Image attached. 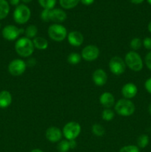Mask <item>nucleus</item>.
<instances>
[{"label":"nucleus","instance_id":"1","mask_svg":"<svg viewBox=\"0 0 151 152\" xmlns=\"http://www.w3.org/2000/svg\"><path fill=\"white\" fill-rule=\"evenodd\" d=\"M33 41L28 37H22L15 43V50L22 57H29L34 51Z\"/></svg>","mask_w":151,"mask_h":152},{"label":"nucleus","instance_id":"2","mask_svg":"<svg viewBox=\"0 0 151 152\" xmlns=\"http://www.w3.org/2000/svg\"><path fill=\"white\" fill-rule=\"evenodd\" d=\"M124 62L130 70L136 72L142 71L143 68V61L140 55L136 51H129L124 57Z\"/></svg>","mask_w":151,"mask_h":152},{"label":"nucleus","instance_id":"3","mask_svg":"<svg viewBox=\"0 0 151 152\" xmlns=\"http://www.w3.org/2000/svg\"><path fill=\"white\" fill-rule=\"evenodd\" d=\"M136 107L134 103L130 99H121L115 104V111L119 115L129 117L135 112Z\"/></svg>","mask_w":151,"mask_h":152},{"label":"nucleus","instance_id":"4","mask_svg":"<svg viewBox=\"0 0 151 152\" xmlns=\"http://www.w3.org/2000/svg\"><path fill=\"white\" fill-rule=\"evenodd\" d=\"M49 37L54 42H62L68 36L66 28L60 24H52L47 30Z\"/></svg>","mask_w":151,"mask_h":152},{"label":"nucleus","instance_id":"5","mask_svg":"<svg viewBox=\"0 0 151 152\" xmlns=\"http://www.w3.org/2000/svg\"><path fill=\"white\" fill-rule=\"evenodd\" d=\"M13 19L16 23L23 25L29 21L31 16V11L29 7L24 4L16 6L13 11Z\"/></svg>","mask_w":151,"mask_h":152},{"label":"nucleus","instance_id":"6","mask_svg":"<svg viewBox=\"0 0 151 152\" xmlns=\"http://www.w3.org/2000/svg\"><path fill=\"white\" fill-rule=\"evenodd\" d=\"M81 131V128L79 123L72 121L65 124L62 129V134L68 140H72L78 137Z\"/></svg>","mask_w":151,"mask_h":152},{"label":"nucleus","instance_id":"7","mask_svg":"<svg viewBox=\"0 0 151 152\" xmlns=\"http://www.w3.org/2000/svg\"><path fill=\"white\" fill-rule=\"evenodd\" d=\"M27 68L26 62L20 59L12 60L8 65V71L13 77H18L25 73Z\"/></svg>","mask_w":151,"mask_h":152},{"label":"nucleus","instance_id":"8","mask_svg":"<svg viewBox=\"0 0 151 152\" xmlns=\"http://www.w3.org/2000/svg\"><path fill=\"white\" fill-rule=\"evenodd\" d=\"M25 33L22 28H18L17 27L13 25H6L1 31V34L4 39L7 41H13L16 40L19 37L21 34Z\"/></svg>","mask_w":151,"mask_h":152},{"label":"nucleus","instance_id":"9","mask_svg":"<svg viewBox=\"0 0 151 152\" xmlns=\"http://www.w3.org/2000/svg\"><path fill=\"white\" fill-rule=\"evenodd\" d=\"M109 68L113 74L119 76L125 71L126 64L124 59L120 56H113L109 62Z\"/></svg>","mask_w":151,"mask_h":152},{"label":"nucleus","instance_id":"10","mask_svg":"<svg viewBox=\"0 0 151 152\" xmlns=\"http://www.w3.org/2000/svg\"><path fill=\"white\" fill-rule=\"evenodd\" d=\"M99 49L97 46L93 45H89L85 46L81 51V57L84 60L87 62H92L94 61L99 57Z\"/></svg>","mask_w":151,"mask_h":152},{"label":"nucleus","instance_id":"11","mask_svg":"<svg viewBox=\"0 0 151 152\" xmlns=\"http://www.w3.org/2000/svg\"><path fill=\"white\" fill-rule=\"evenodd\" d=\"M62 132L57 127H50L47 129L45 132V137L50 142H57L61 140L62 137Z\"/></svg>","mask_w":151,"mask_h":152},{"label":"nucleus","instance_id":"12","mask_svg":"<svg viewBox=\"0 0 151 152\" xmlns=\"http://www.w3.org/2000/svg\"><path fill=\"white\" fill-rule=\"evenodd\" d=\"M70 45L74 47H79L84 42V37L79 31H71L67 36Z\"/></svg>","mask_w":151,"mask_h":152},{"label":"nucleus","instance_id":"13","mask_svg":"<svg viewBox=\"0 0 151 152\" xmlns=\"http://www.w3.org/2000/svg\"><path fill=\"white\" fill-rule=\"evenodd\" d=\"M67 19V13L63 10L59 8H53L50 10V22H53L56 24L62 23Z\"/></svg>","mask_w":151,"mask_h":152},{"label":"nucleus","instance_id":"14","mask_svg":"<svg viewBox=\"0 0 151 152\" xmlns=\"http://www.w3.org/2000/svg\"><path fill=\"white\" fill-rule=\"evenodd\" d=\"M138 88L133 83H128L124 85L121 88V94L124 99H130L135 97L137 94Z\"/></svg>","mask_w":151,"mask_h":152},{"label":"nucleus","instance_id":"15","mask_svg":"<svg viewBox=\"0 0 151 152\" xmlns=\"http://www.w3.org/2000/svg\"><path fill=\"white\" fill-rule=\"evenodd\" d=\"M93 81L96 86H102L106 84L107 80V75L106 72L102 68H98L93 73Z\"/></svg>","mask_w":151,"mask_h":152},{"label":"nucleus","instance_id":"16","mask_svg":"<svg viewBox=\"0 0 151 152\" xmlns=\"http://www.w3.org/2000/svg\"><path fill=\"white\" fill-rule=\"evenodd\" d=\"M99 102L105 108H110L115 104V98L110 92H104L99 97Z\"/></svg>","mask_w":151,"mask_h":152},{"label":"nucleus","instance_id":"17","mask_svg":"<svg viewBox=\"0 0 151 152\" xmlns=\"http://www.w3.org/2000/svg\"><path fill=\"white\" fill-rule=\"evenodd\" d=\"M12 102L11 94L7 91H1L0 92V108H6L10 106Z\"/></svg>","mask_w":151,"mask_h":152},{"label":"nucleus","instance_id":"18","mask_svg":"<svg viewBox=\"0 0 151 152\" xmlns=\"http://www.w3.org/2000/svg\"><path fill=\"white\" fill-rule=\"evenodd\" d=\"M34 48L38 50H45L48 47V42L46 39L41 37H36L32 40Z\"/></svg>","mask_w":151,"mask_h":152},{"label":"nucleus","instance_id":"19","mask_svg":"<svg viewBox=\"0 0 151 152\" xmlns=\"http://www.w3.org/2000/svg\"><path fill=\"white\" fill-rule=\"evenodd\" d=\"M10 12V5L6 0H0V20L7 16Z\"/></svg>","mask_w":151,"mask_h":152},{"label":"nucleus","instance_id":"20","mask_svg":"<svg viewBox=\"0 0 151 152\" xmlns=\"http://www.w3.org/2000/svg\"><path fill=\"white\" fill-rule=\"evenodd\" d=\"M80 0H59V4L61 7L66 10L73 9L78 5Z\"/></svg>","mask_w":151,"mask_h":152},{"label":"nucleus","instance_id":"21","mask_svg":"<svg viewBox=\"0 0 151 152\" xmlns=\"http://www.w3.org/2000/svg\"><path fill=\"white\" fill-rule=\"evenodd\" d=\"M25 34L26 37H28V38L34 39L35 37H36L37 34H38V28L34 25H28L26 29L25 30Z\"/></svg>","mask_w":151,"mask_h":152},{"label":"nucleus","instance_id":"22","mask_svg":"<svg viewBox=\"0 0 151 152\" xmlns=\"http://www.w3.org/2000/svg\"><path fill=\"white\" fill-rule=\"evenodd\" d=\"M92 132L96 137H103L105 134V129L101 124L96 123L92 126Z\"/></svg>","mask_w":151,"mask_h":152},{"label":"nucleus","instance_id":"23","mask_svg":"<svg viewBox=\"0 0 151 152\" xmlns=\"http://www.w3.org/2000/svg\"><path fill=\"white\" fill-rule=\"evenodd\" d=\"M38 4L46 10H52L56 4V0H38Z\"/></svg>","mask_w":151,"mask_h":152},{"label":"nucleus","instance_id":"24","mask_svg":"<svg viewBox=\"0 0 151 152\" xmlns=\"http://www.w3.org/2000/svg\"><path fill=\"white\" fill-rule=\"evenodd\" d=\"M81 59V56L80 54H78V53H75V52H73V53H70L68 56V63H70V65H77L80 62Z\"/></svg>","mask_w":151,"mask_h":152},{"label":"nucleus","instance_id":"25","mask_svg":"<svg viewBox=\"0 0 151 152\" xmlns=\"http://www.w3.org/2000/svg\"><path fill=\"white\" fill-rule=\"evenodd\" d=\"M138 147L140 148H144L149 144V137L147 134H142L137 140Z\"/></svg>","mask_w":151,"mask_h":152},{"label":"nucleus","instance_id":"26","mask_svg":"<svg viewBox=\"0 0 151 152\" xmlns=\"http://www.w3.org/2000/svg\"><path fill=\"white\" fill-rule=\"evenodd\" d=\"M114 117H115V114L110 108H105L102 111V117L105 121H111L114 118Z\"/></svg>","mask_w":151,"mask_h":152},{"label":"nucleus","instance_id":"27","mask_svg":"<svg viewBox=\"0 0 151 152\" xmlns=\"http://www.w3.org/2000/svg\"><path fill=\"white\" fill-rule=\"evenodd\" d=\"M142 41L141 40V39L137 38V37L133 38V39L130 41V46L133 51H136V50H139V49L141 48V47H142Z\"/></svg>","mask_w":151,"mask_h":152},{"label":"nucleus","instance_id":"28","mask_svg":"<svg viewBox=\"0 0 151 152\" xmlns=\"http://www.w3.org/2000/svg\"><path fill=\"white\" fill-rule=\"evenodd\" d=\"M69 149L70 148L68 140H62L58 143L57 150L59 152H68Z\"/></svg>","mask_w":151,"mask_h":152},{"label":"nucleus","instance_id":"29","mask_svg":"<svg viewBox=\"0 0 151 152\" xmlns=\"http://www.w3.org/2000/svg\"><path fill=\"white\" fill-rule=\"evenodd\" d=\"M119 152H140L139 148L134 145H128L123 146L119 150Z\"/></svg>","mask_w":151,"mask_h":152},{"label":"nucleus","instance_id":"30","mask_svg":"<svg viewBox=\"0 0 151 152\" xmlns=\"http://www.w3.org/2000/svg\"><path fill=\"white\" fill-rule=\"evenodd\" d=\"M50 10H46V9H44V10L41 11V19H42V21H44V22H50Z\"/></svg>","mask_w":151,"mask_h":152},{"label":"nucleus","instance_id":"31","mask_svg":"<svg viewBox=\"0 0 151 152\" xmlns=\"http://www.w3.org/2000/svg\"><path fill=\"white\" fill-rule=\"evenodd\" d=\"M144 62L147 68L151 71V50L147 53L144 58Z\"/></svg>","mask_w":151,"mask_h":152},{"label":"nucleus","instance_id":"32","mask_svg":"<svg viewBox=\"0 0 151 152\" xmlns=\"http://www.w3.org/2000/svg\"><path fill=\"white\" fill-rule=\"evenodd\" d=\"M144 47L147 49V50H151V38L150 37H146L144 39L143 42H142Z\"/></svg>","mask_w":151,"mask_h":152},{"label":"nucleus","instance_id":"33","mask_svg":"<svg viewBox=\"0 0 151 152\" xmlns=\"http://www.w3.org/2000/svg\"><path fill=\"white\" fill-rule=\"evenodd\" d=\"M144 87H145V89L147 91V92H149L150 94H151V77L148 79V80L145 82Z\"/></svg>","mask_w":151,"mask_h":152},{"label":"nucleus","instance_id":"34","mask_svg":"<svg viewBox=\"0 0 151 152\" xmlns=\"http://www.w3.org/2000/svg\"><path fill=\"white\" fill-rule=\"evenodd\" d=\"M26 64H27V65H28V66H30V67L35 66L36 64V59H34V58H30V59H28Z\"/></svg>","mask_w":151,"mask_h":152},{"label":"nucleus","instance_id":"35","mask_svg":"<svg viewBox=\"0 0 151 152\" xmlns=\"http://www.w3.org/2000/svg\"><path fill=\"white\" fill-rule=\"evenodd\" d=\"M68 141H69L70 148V149H73V148H75L76 147L77 143L76 142L75 140H68Z\"/></svg>","mask_w":151,"mask_h":152},{"label":"nucleus","instance_id":"36","mask_svg":"<svg viewBox=\"0 0 151 152\" xmlns=\"http://www.w3.org/2000/svg\"><path fill=\"white\" fill-rule=\"evenodd\" d=\"M94 1L95 0H80V1H81L83 4L87 6L90 5V4H93V3L94 2Z\"/></svg>","mask_w":151,"mask_h":152},{"label":"nucleus","instance_id":"37","mask_svg":"<svg viewBox=\"0 0 151 152\" xmlns=\"http://www.w3.org/2000/svg\"><path fill=\"white\" fill-rule=\"evenodd\" d=\"M20 0H8V2L13 6H18Z\"/></svg>","mask_w":151,"mask_h":152},{"label":"nucleus","instance_id":"38","mask_svg":"<svg viewBox=\"0 0 151 152\" xmlns=\"http://www.w3.org/2000/svg\"><path fill=\"white\" fill-rule=\"evenodd\" d=\"M130 2H132L133 4H141L144 1V0H129Z\"/></svg>","mask_w":151,"mask_h":152},{"label":"nucleus","instance_id":"39","mask_svg":"<svg viewBox=\"0 0 151 152\" xmlns=\"http://www.w3.org/2000/svg\"><path fill=\"white\" fill-rule=\"evenodd\" d=\"M30 152H44V151L41 149H38V148H34V149L31 150Z\"/></svg>","mask_w":151,"mask_h":152},{"label":"nucleus","instance_id":"40","mask_svg":"<svg viewBox=\"0 0 151 152\" xmlns=\"http://www.w3.org/2000/svg\"><path fill=\"white\" fill-rule=\"evenodd\" d=\"M147 28H148V31H149V32L151 33V21L149 22V24H148Z\"/></svg>","mask_w":151,"mask_h":152},{"label":"nucleus","instance_id":"41","mask_svg":"<svg viewBox=\"0 0 151 152\" xmlns=\"http://www.w3.org/2000/svg\"><path fill=\"white\" fill-rule=\"evenodd\" d=\"M22 1H23L24 3H25V4H28V3L31 2V1H32L33 0H22Z\"/></svg>","mask_w":151,"mask_h":152},{"label":"nucleus","instance_id":"42","mask_svg":"<svg viewBox=\"0 0 151 152\" xmlns=\"http://www.w3.org/2000/svg\"><path fill=\"white\" fill-rule=\"evenodd\" d=\"M149 113L151 114V104L150 105V106H149Z\"/></svg>","mask_w":151,"mask_h":152},{"label":"nucleus","instance_id":"43","mask_svg":"<svg viewBox=\"0 0 151 152\" xmlns=\"http://www.w3.org/2000/svg\"><path fill=\"white\" fill-rule=\"evenodd\" d=\"M147 2L151 5V0H147Z\"/></svg>","mask_w":151,"mask_h":152},{"label":"nucleus","instance_id":"44","mask_svg":"<svg viewBox=\"0 0 151 152\" xmlns=\"http://www.w3.org/2000/svg\"><path fill=\"white\" fill-rule=\"evenodd\" d=\"M1 23H0V29H1Z\"/></svg>","mask_w":151,"mask_h":152}]
</instances>
